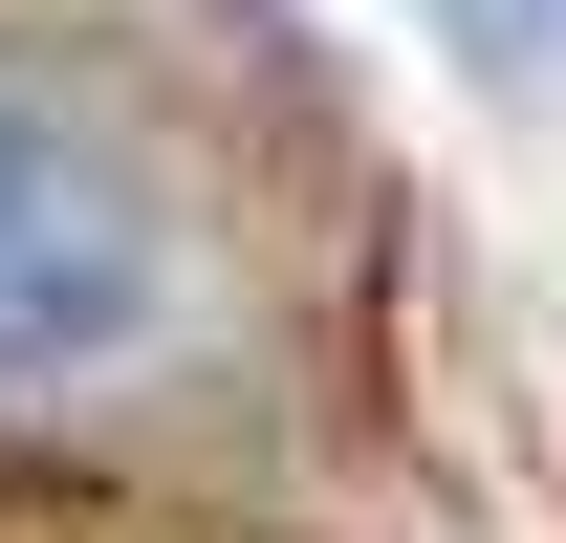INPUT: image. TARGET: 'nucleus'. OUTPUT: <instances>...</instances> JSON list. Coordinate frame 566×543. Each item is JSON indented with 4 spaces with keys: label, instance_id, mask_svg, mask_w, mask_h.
I'll list each match as a JSON object with an SVG mask.
<instances>
[{
    "label": "nucleus",
    "instance_id": "1",
    "mask_svg": "<svg viewBox=\"0 0 566 543\" xmlns=\"http://www.w3.org/2000/svg\"><path fill=\"white\" fill-rule=\"evenodd\" d=\"M175 327V217L109 131L0 87V413H66L87 370H132Z\"/></svg>",
    "mask_w": 566,
    "mask_h": 543
},
{
    "label": "nucleus",
    "instance_id": "2",
    "mask_svg": "<svg viewBox=\"0 0 566 543\" xmlns=\"http://www.w3.org/2000/svg\"><path fill=\"white\" fill-rule=\"evenodd\" d=\"M458 22H480V66H523V44H545V0H458Z\"/></svg>",
    "mask_w": 566,
    "mask_h": 543
}]
</instances>
